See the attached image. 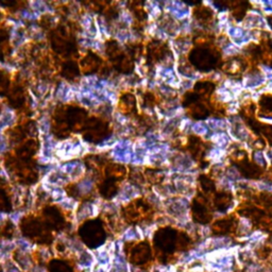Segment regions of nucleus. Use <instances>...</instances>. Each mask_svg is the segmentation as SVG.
I'll return each mask as SVG.
<instances>
[{"mask_svg": "<svg viewBox=\"0 0 272 272\" xmlns=\"http://www.w3.org/2000/svg\"><path fill=\"white\" fill-rule=\"evenodd\" d=\"M222 68L228 74L236 75L245 70L246 63L244 62V60H241L239 58H235V59L229 60L228 62H225L224 65L222 66Z\"/></svg>", "mask_w": 272, "mask_h": 272, "instance_id": "4", "label": "nucleus"}, {"mask_svg": "<svg viewBox=\"0 0 272 272\" xmlns=\"http://www.w3.org/2000/svg\"><path fill=\"white\" fill-rule=\"evenodd\" d=\"M269 22H270V25H271V28H272V17H269Z\"/></svg>", "mask_w": 272, "mask_h": 272, "instance_id": "13", "label": "nucleus"}, {"mask_svg": "<svg viewBox=\"0 0 272 272\" xmlns=\"http://www.w3.org/2000/svg\"><path fill=\"white\" fill-rule=\"evenodd\" d=\"M219 61V56L216 50L201 46L195 49L191 55V62L200 70L208 71L216 66Z\"/></svg>", "mask_w": 272, "mask_h": 272, "instance_id": "1", "label": "nucleus"}, {"mask_svg": "<svg viewBox=\"0 0 272 272\" xmlns=\"http://www.w3.org/2000/svg\"><path fill=\"white\" fill-rule=\"evenodd\" d=\"M230 203H231V195L229 194H225V193L218 194L215 197V205L220 210L225 209L230 205Z\"/></svg>", "mask_w": 272, "mask_h": 272, "instance_id": "9", "label": "nucleus"}, {"mask_svg": "<svg viewBox=\"0 0 272 272\" xmlns=\"http://www.w3.org/2000/svg\"><path fill=\"white\" fill-rule=\"evenodd\" d=\"M200 182H201L202 188L205 193H210L215 190V185H214L213 180H210L209 178H207L205 176H202L200 178Z\"/></svg>", "mask_w": 272, "mask_h": 272, "instance_id": "12", "label": "nucleus"}, {"mask_svg": "<svg viewBox=\"0 0 272 272\" xmlns=\"http://www.w3.org/2000/svg\"><path fill=\"white\" fill-rule=\"evenodd\" d=\"M196 18H197L202 24H208L211 20H213L214 14L207 7H198L195 11Z\"/></svg>", "mask_w": 272, "mask_h": 272, "instance_id": "7", "label": "nucleus"}, {"mask_svg": "<svg viewBox=\"0 0 272 272\" xmlns=\"http://www.w3.org/2000/svg\"><path fill=\"white\" fill-rule=\"evenodd\" d=\"M248 5H249V3H246V2H235L234 3V6L232 7V13L234 15V17L238 20L243 19L247 10H248L247 9Z\"/></svg>", "mask_w": 272, "mask_h": 272, "instance_id": "10", "label": "nucleus"}, {"mask_svg": "<svg viewBox=\"0 0 272 272\" xmlns=\"http://www.w3.org/2000/svg\"><path fill=\"white\" fill-rule=\"evenodd\" d=\"M188 148H190L191 153L195 156V158H201L203 156V153L205 152V148H204V143L202 140L196 136L190 138L188 141Z\"/></svg>", "mask_w": 272, "mask_h": 272, "instance_id": "5", "label": "nucleus"}, {"mask_svg": "<svg viewBox=\"0 0 272 272\" xmlns=\"http://www.w3.org/2000/svg\"><path fill=\"white\" fill-rule=\"evenodd\" d=\"M195 90L200 97L207 98L214 90V84L210 82H199L195 86Z\"/></svg>", "mask_w": 272, "mask_h": 272, "instance_id": "8", "label": "nucleus"}, {"mask_svg": "<svg viewBox=\"0 0 272 272\" xmlns=\"http://www.w3.org/2000/svg\"><path fill=\"white\" fill-rule=\"evenodd\" d=\"M271 65H272V60H271Z\"/></svg>", "mask_w": 272, "mask_h": 272, "instance_id": "14", "label": "nucleus"}, {"mask_svg": "<svg viewBox=\"0 0 272 272\" xmlns=\"http://www.w3.org/2000/svg\"><path fill=\"white\" fill-rule=\"evenodd\" d=\"M233 225H234V221L232 220V219L225 218V219H222V220L217 221L213 226V230L214 232L218 234H226L233 229Z\"/></svg>", "mask_w": 272, "mask_h": 272, "instance_id": "6", "label": "nucleus"}, {"mask_svg": "<svg viewBox=\"0 0 272 272\" xmlns=\"http://www.w3.org/2000/svg\"><path fill=\"white\" fill-rule=\"evenodd\" d=\"M193 213L194 218L200 223H207L211 219V215L207 207L206 201L203 197L202 200H196L193 207Z\"/></svg>", "mask_w": 272, "mask_h": 272, "instance_id": "3", "label": "nucleus"}, {"mask_svg": "<svg viewBox=\"0 0 272 272\" xmlns=\"http://www.w3.org/2000/svg\"><path fill=\"white\" fill-rule=\"evenodd\" d=\"M237 167H238L239 171L247 178H251V179L259 178L262 173V170L259 166L255 164H252L251 162H249L245 154L241 157H238Z\"/></svg>", "mask_w": 272, "mask_h": 272, "instance_id": "2", "label": "nucleus"}, {"mask_svg": "<svg viewBox=\"0 0 272 272\" xmlns=\"http://www.w3.org/2000/svg\"><path fill=\"white\" fill-rule=\"evenodd\" d=\"M260 105L264 115L272 117V97L270 96L263 97L260 101Z\"/></svg>", "mask_w": 272, "mask_h": 272, "instance_id": "11", "label": "nucleus"}]
</instances>
